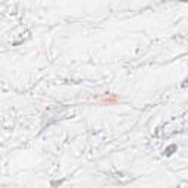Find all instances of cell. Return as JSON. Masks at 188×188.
<instances>
[{"label":"cell","mask_w":188,"mask_h":188,"mask_svg":"<svg viewBox=\"0 0 188 188\" xmlns=\"http://www.w3.org/2000/svg\"><path fill=\"white\" fill-rule=\"evenodd\" d=\"M102 102L106 103V104H115V103L118 102V97H116V96H113V94H109V96L103 97Z\"/></svg>","instance_id":"1"},{"label":"cell","mask_w":188,"mask_h":188,"mask_svg":"<svg viewBox=\"0 0 188 188\" xmlns=\"http://www.w3.org/2000/svg\"><path fill=\"white\" fill-rule=\"evenodd\" d=\"M175 148H176V145H171V147H169V148L166 150V153H168V154H171V151H172V150H175Z\"/></svg>","instance_id":"2"}]
</instances>
